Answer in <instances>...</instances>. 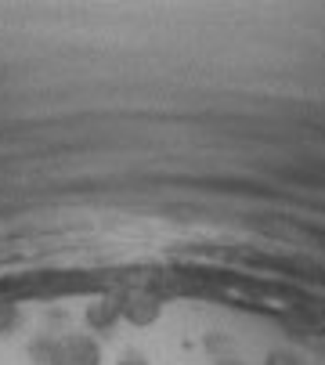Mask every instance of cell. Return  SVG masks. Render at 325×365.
<instances>
[{
  "instance_id": "6da1fadb",
  "label": "cell",
  "mask_w": 325,
  "mask_h": 365,
  "mask_svg": "<svg viewBox=\"0 0 325 365\" xmlns=\"http://www.w3.org/2000/svg\"><path fill=\"white\" fill-rule=\"evenodd\" d=\"M51 365H101V347L87 333H69L62 340H54Z\"/></svg>"
},
{
  "instance_id": "52a82bcc",
  "label": "cell",
  "mask_w": 325,
  "mask_h": 365,
  "mask_svg": "<svg viewBox=\"0 0 325 365\" xmlns=\"http://www.w3.org/2000/svg\"><path fill=\"white\" fill-rule=\"evenodd\" d=\"M217 365H242V361H235V358H221V361H217Z\"/></svg>"
},
{
  "instance_id": "277c9868",
  "label": "cell",
  "mask_w": 325,
  "mask_h": 365,
  "mask_svg": "<svg viewBox=\"0 0 325 365\" xmlns=\"http://www.w3.org/2000/svg\"><path fill=\"white\" fill-rule=\"evenodd\" d=\"M264 365H307L296 351H271L267 358H264Z\"/></svg>"
},
{
  "instance_id": "7a4b0ae2",
  "label": "cell",
  "mask_w": 325,
  "mask_h": 365,
  "mask_svg": "<svg viewBox=\"0 0 325 365\" xmlns=\"http://www.w3.org/2000/svg\"><path fill=\"white\" fill-rule=\"evenodd\" d=\"M120 315H123L130 326L145 329V326L159 322L162 307H159V300H155V297H148V293H130V297H123V300H120Z\"/></svg>"
},
{
  "instance_id": "3957f363",
  "label": "cell",
  "mask_w": 325,
  "mask_h": 365,
  "mask_svg": "<svg viewBox=\"0 0 325 365\" xmlns=\"http://www.w3.org/2000/svg\"><path fill=\"white\" fill-rule=\"evenodd\" d=\"M120 319H123V315H120V304H116V300H94V304L87 307V326H91L94 333L113 329Z\"/></svg>"
},
{
  "instance_id": "5b68a950",
  "label": "cell",
  "mask_w": 325,
  "mask_h": 365,
  "mask_svg": "<svg viewBox=\"0 0 325 365\" xmlns=\"http://www.w3.org/2000/svg\"><path fill=\"white\" fill-rule=\"evenodd\" d=\"M8 326H15V307L0 304V329H8Z\"/></svg>"
},
{
  "instance_id": "8992f818",
  "label": "cell",
  "mask_w": 325,
  "mask_h": 365,
  "mask_svg": "<svg viewBox=\"0 0 325 365\" xmlns=\"http://www.w3.org/2000/svg\"><path fill=\"white\" fill-rule=\"evenodd\" d=\"M116 365H148V358H145V354H123Z\"/></svg>"
}]
</instances>
